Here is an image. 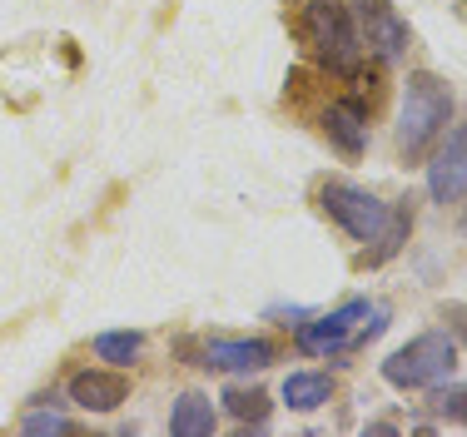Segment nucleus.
<instances>
[{"label": "nucleus", "mask_w": 467, "mask_h": 437, "mask_svg": "<svg viewBox=\"0 0 467 437\" xmlns=\"http://www.w3.org/2000/svg\"><path fill=\"white\" fill-rule=\"evenodd\" d=\"M214 402H209V393H184L180 402H174L170 412V432L174 437H209L214 432Z\"/></svg>", "instance_id": "obj_12"}, {"label": "nucleus", "mask_w": 467, "mask_h": 437, "mask_svg": "<svg viewBox=\"0 0 467 437\" xmlns=\"http://www.w3.org/2000/svg\"><path fill=\"white\" fill-rule=\"evenodd\" d=\"M353 20H358V40H363V50H373L378 60H403L408 45H413V30H408V20L398 16V10L388 5V0H358Z\"/></svg>", "instance_id": "obj_6"}, {"label": "nucleus", "mask_w": 467, "mask_h": 437, "mask_svg": "<svg viewBox=\"0 0 467 437\" xmlns=\"http://www.w3.org/2000/svg\"><path fill=\"white\" fill-rule=\"evenodd\" d=\"M219 402H224L229 418H239V422H264L269 418V393H264V388H229Z\"/></svg>", "instance_id": "obj_15"}, {"label": "nucleus", "mask_w": 467, "mask_h": 437, "mask_svg": "<svg viewBox=\"0 0 467 437\" xmlns=\"http://www.w3.org/2000/svg\"><path fill=\"white\" fill-rule=\"evenodd\" d=\"M452 120V89L432 70H413L403 85V105H398V150L403 160H422Z\"/></svg>", "instance_id": "obj_1"}, {"label": "nucleus", "mask_w": 467, "mask_h": 437, "mask_svg": "<svg viewBox=\"0 0 467 437\" xmlns=\"http://www.w3.org/2000/svg\"><path fill=\"white\" fill-rule=\"evenodd\" d=\"M408 234H413V199H398L393 209H388V224H383V234H378V249H363V268H378V264H388L398 249L408 244Z\"/></svg>", "instance_id": "obj_11"}, {"label": "nucleus", "mask_w": 467, "mask_h": 437, "mask_svg": "<svg viewBox=\"0 0 467 437\" xmlns=\"http://www.w3.org/2000/svg\"><path fill=\"white\" fill-rule=\"evenodd\" d=\"M318 209H324V214L338 224L348 239L378 244V234H383L388 209H393V204H383V199L368 194L363 184H348V179H328V184L318 189Z\"/></svg>", "instance_id": "obj_5"}, {"label": "nucleus", "mask_w": 467, "mask_h": 437, "mask_svg": "<svg viewBox=\"0 0 467 437\" xmlns=\"http://www.w3.org/2000/svg\"><path fill=\"white\" fill-rule=\"evenodd\" d=\"M130 398V378L115 368H80L70 378V402L80 412H115Z\"/></svg>", "instance_id": "obj_10"}, {"label": "nucleus", "mask_w": 467, "mask_h": 437, "mask_svg": "<svg viewBox=\"0 0 467 437\" xmlns=\"http://www.w3.org/2000/svg\"><path fill=\"white\" fill-rule=\"evenodd\" d=\"M333 398V378L328 373H288L284 378V402L294 412H314Z\"/></svg>", "instance_id": "obj_13"}, {"label": "nucleus", "mask_w": 467, "mask_h": 437, "mask_svg": "<svg viewBox=\"0 0 467 437\" xmlns=\"http://www.w3.org/2000/svg\"><path fill=\"white\" fill-rule=\"evenodd\" d=\"M428 194L432 204H462L467 199V125L448 130V140H442V150L432 154L428 164Z\"/></svg>", "instance_id": "obj_7"}, {"label": "nucleus", "mask_w": 467, "mask_h": 437, "mask_svg": "<svg viewBox=\"0 0 467 437\" xmlns=\"http://www.w3.org/2000/svg\"><path fill=\"white\" fill-rule=\"evenodd\" d=\"M26 432H75V422L60 418V412H30V418H26Z\"/></svg>", "instance_id": "obj_17"}, {"label": "nucleus", "mask_w": 467, "mask_h": 437, "mask_svg": "<svg viewBox=\"0 0 467 437\" xmlns=\"http://www.w3.org/2000/svg\"><path fill=\"white\" fill-rule=\"evenodd\" d=\"M304 40L314 45V55L328 65L333 75H343V80L358 75L363 40H358L353 5H343V0H308L304 5Z\"/></svg>", "instance_id": "obj_3"}, {"label": "nucleus", "mask_w": 467, "mask_h": 437, "mask_svg": "<svg viewBox=\"0 0 467 437\" xmlns=\"http://www.w3.org/2000/svg\"><path fill=\"white\" fill-rule=\"evenodd\" d=\"M383 323H388V308L383 304L348 298L343 308H333V313H324V318L304 323V328H298V349L314 353V358H333V353L353 349V343L378 338V333H383Z\"/></svg>", "instance_id": "obj_4"}, {"label": "nucleus", "mask_w": 467, "mask_h": 437, "mask_svg": "<svg viewBox=\"0 0 467 437\" xmlns=\"http://www.w3.org/2000/svg\"><path fill=\"white\" fill-rule=\"evenodd\" d=\"M274 358H279V349L269 338H209L199 349L194 368H209V373H259Z\"/></svg>", "instance_id": "obj_8"}, {"label": "nucleus", "mask_w": 467, "mask_h": 437, "mask_svg": "<svg viewBox=\"0 0 467 437\" xmlns=\"http://www.w3.org/2000/svg\"><path fill=\"white\" fill-rule=\"evenodd\" d=\"M462 5H467V0H462Z\"/></svg>", "instance_id": "obj_19"}, {"label": "nucleus", "mask_w": 467, "mask_h": 437, "mask_svg": "<svg viewBox=\"0 0 467 437\" xmlns=\"http://www.w3.org/2000/svg\"><path fill=\"white\" fill-rule=\"evenodd\" d=\"M324 134L343 160H358V154L368 150V109H363V99L358 95L333 99V105L324 109Z\"/></svg>", "instance_id": "obj_9"}, {"label": "nucleus", "mask_w": 467, "mask_h": 437, "mask_svg": "<svg viewBox=\"0 0 467 437\" xmlns=\"http://www.w3.org/2000/svg\"><path fill=\"white\" fill-rule=\"evenodd\" d=\"M95 353L105 358V363L125 368V363H135V358L144 353V333H130V328H115V333H95Z\"/></svg>", "instance_id": "obj_14"}, {"label": "nucleus", "mask_w": 467, "mask_h": 437, "mask_svg": "<svg viewBox=\"0 0 467 437\" xmlns=\"http://www.w3.org/2000/svg\"><path fill=\"white\" fill-rule=\"evenodd\" d=\"M432 393V412L438 418H448V422H467V388H428Z\"/></svg>", "instance_id": "obj_16"}, {"label": "nucleus", "mask_w": 467, "mask_h": 437, "mask_svg": "<svg viewBox=\"0 0 467 437\" xmlns=\"http://www.w3.org/2000/svg\"><path fill=\"white\" fill-rule=\"evenodd\" d=\"M452 373H458V338L442 328L418 333L383 358V378L403 393H428L438 383H452Z\"/></svg>", "instance_id": "obj_2"}, {"label": "nucleus", "mask_w": 467, "mask_h": 437, "mask_svg": "<svg viewBox=\"0 0 467 437\" xmlns=\"http://www.w3.org/2000/svg\"><path fill=\"white\" fill-rule=\"evenodd\" d=\"M442 318H452V323H458V333L467 338V304H448V308H442Z\"/></svg>", "instance_id": "obj_18"}]
</instances>
